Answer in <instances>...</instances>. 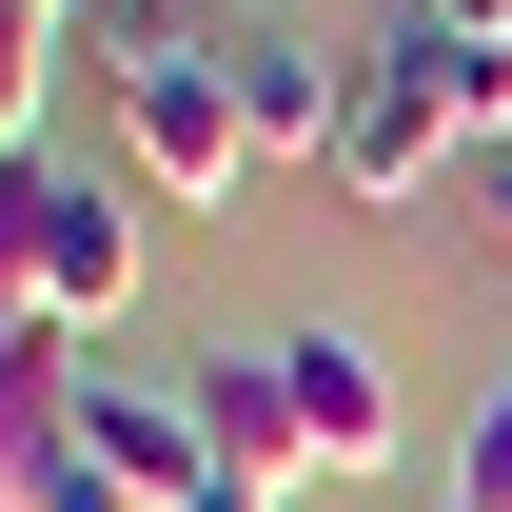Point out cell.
Listing matches in <instances>:
<instances>
[{"mask_svg":"<svg viewBox=\"0 0 512 512\" xmlns=\"http://www.w3.org/2000/svg\"><path fill=\"white\" fill-rule=\"evenodd\" d=\"M178 512H296V493H276V473H197Z\"/></svg>","mask_w":512,"mask_h":512,"instance_id":"11","label":"cell"},{"mask_svg":"<svg viewBox=\"0 0 512 512\" xmlns=\"http://www.w3.org/2000/svg\"><path fill=\"white\" fill-rule=\"evenodd\" d=\"M375 40H394V60H414V99H434V119L473 138V158H493V138H512V0H394Z\"/></svg>","mask_w":512,"mask_h":512,"instance_id":"7","label":"cell"},{"mask_svg":"<svg viewBox=\"0 0 512 512\" xmlns=\"http://www.w3.org/2000/svg\"><path fill=\"white\" fill-rule=\"evenodd\" d=\"M79 375H99V335L0 316V512H138L99 473V434H79Z\"/></svg>","mask_w":512,"mask_h":512,"instance_id":"2","label":"cell"},{"mask_svg":"<svg viewBox=\"0 0 512 512\" xmlns=\"http://www.w3.org/2000/svg\"><path fill=\"white\" fill-rule=\"evenodd\" d=\"M119 178L158 197V217H217V197L256 178V119H237V79H217V40L158 79H119Z\"/></svg>","mask_w":512,"mask_h":512,"instance_id":"3","label":"cell"},{"mask_svg":"<svg viewBox=\"0 0 512 512\" xmlns=\"http://www.w3.org/2000/svg\"><path fill=\"white\" fill-rule=\"evenodd\" d=\"M276 394H296V453H316V473H394V355L355 316H296V335H276Z\"/></svg>","mask_w":512,"mask_h":512,"instance_id":"5","label":"cell"},{"mask_svg":"<svg viewBox=\"0 0 512 512\" xmlns=\"http://www.w3.org/2000/svg\"><path fill=\"white\" fill-rule=\"evenodd\" d=\"M453 512H512V375L473 394V434H453Z\"/></svg>","mask_w":512,"mask_h":512,"instance_id":"10","label":"cell"},{"mask_svg":"<svg viewBox=\"0 0 512 512\" xmlns=\"http://www.w3.org/2000/svg\"><path fill=\"white\" fill-rule=\"evenodd\" d=\"M217 20H296V0H217Z\"/></svg>","mask_w":512,"mask_h":512,"instance_id":"13","label":"cell"},{"mask_svg":"<svg viewBox=\"0 0 512 512\" xmlns=\"http://www.w3.org/2000/svg\"><path fill=\"white\" fill-rule=\"evenodd\" d=\"M138 217H158V197L99 178V158H0V316L119 355V316H138Z\"/></svg>","mask_w":512,"mask_h":512,"instance_id":"1","label":"cell"},{"mask_svg":"<svg viewBox=\"0 0 512 512\" xmlns=\"http://www.w3.org/2000/svg\"><path fill=\"white\" fill-rule=\"evenodd\" d=\"M453 158H473V138L414 99V60H394V40H355V99H335V158H316V178L355 197V217H414V178H453Z\"/></svg>","mask_w":512,"mask_h":512,"instance_id":"4","label":"cell"},{"mask_svg":"<svg viewBox=\"0 0 512 512\" xmlns=\"http://www.w3.org/2000/svg\"><path fill=\"white\" fill-rule=\"evenodd\" d=\"M217 79H237L256 158H335V99H355V40H316V20H217Z\"/></svg>","mask_w":512,"mask_h":512,"instance_id":"6","label":"cell"},{"mask_svg":"<svg viewBox=\"0 0 512 512\" xmlns=\"http://www.w3.org/2000/svg\"><path fill=\"white\" fill-rule=\"evenodd\" d=\"M60 0H0V158H40V79H60Z\"/></svg>","mask_w":512,"mask_h":512,"instance_id":"9","label":"cell"},{"mask_svg":"<svg viewBox=\"0 0 512 512\" xmlns=\"http://www.w3.org/2000/svg\"><path fill=\"white\" fill-rule=\"evenodd\" d=\"M79 434H99V473H119L138 512H178L217 453H197V375H138V355H99L79 375Z\"/></svg>","mask_w":512,"mask_h":512,"instance_id":"8","label":"cell"},{"mask_svg":"<svg viewBox=\"0 0 512 512\" xmlns=\"http://www.w3.org/2000/svg\"><path fill=\"white\" fill-rule=\"evenodd\" d=\"M473 237L512 256V138H493V158H473Z\"/></svg>","mask_w":512,"mask_h":512,"instance_id":"12","label":"cell"}]
</instances>
